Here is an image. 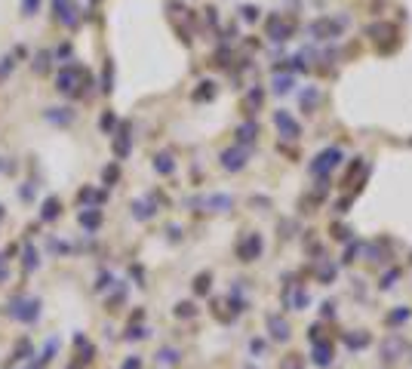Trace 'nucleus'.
Wrapping results in <instances>:
<instances>
[{"instance_id": "nucleus-2", "label": "nucleus", "mask_w": 412, "mask_h": 369, "mask_svg": "<svg viewBox=\"0 0 412 369\" xmlns=\"http://www.w3.org/2000/svg\"><path fill=\"white\" fill-rule=\"evenodd\" d=\"M292 31H295V19H289V16H280V13H274L271 19H268V37L271 40H289L292 37Z\"/></svg>"}, {"instance_id": "nucleus-14", "label": "nucleus", "mask_w": 412, "mask_h": 369, "mask_svg": "<svg viewBox=\"0 0 412 369\" xmlns=\"http://www.w3.org/2000/svg\"><path fill=\"white\" fill-rule=\"evenodd\" d=\"M317 99H320V96H317V89H308V96H302V108H305V111H311V108L317 105Z\"/></svg>"}, {"instance_id": "nucleus-19", "label": "nucleus", "mask_w": 412, "mask_h": 369, "mask_svg": "<svg viewBox=\"0 0 412 369\" xmlns=\"http://www.w3.org/2000/svg\"><path fill=\"white\" fill-rule=\"evenodd\" d=\"M22 7H28V16H34V10H37V0H22Z\"/></svg>"}, {"instance_id": "nucleus-18", "label": "nucleus", "mask_w": 412, "mask_h": 369, "mask_svg": "<svg viewBox=\"0 0 412 369\" xmlns=\"http://www.w3.org/2000/svg\"><path fill=\"white\" fill-rule=\"evenodd\" d=\"M240 13H243V19H246V22H255V19H258V7H243Z\"/></svg>"}, {"instance_id": "nucleus-12", "label": "nucleus", "mask_w": 412, "mask_h": 369, "mask_svg": "<svg viewBox=\"0 0 412 369\" xmlns=\"http://www.w3.org/2000/svg\"><path fill=\"white\" fill-rule=\"evenodd\" d=\"M289 86H292V77H289V74H283V77L277 74V77H274V93H289Z\"/></svg>"}, {"instance_id": "nucleus-11", "label": "nucleus", "mask_w": 412, "mask_h": 369, "mask_svg": "<svg viewBox=\"0 0 412 369\" xmlns=\"http://www.w3.org/2000/svg\"><path fill=\"white\" fill-rule=\"evenodd\" d=\"M154 169H157V172H163V175H169V172L175 169V163H172V157H169V154H157V157H154Z\"/></svg>"}, {"instance_id": "nucleus-3", "label": "nucleus", "mask_w": 412, "mask_h": 369, "mask_svg": "<svg viewBox=\"0 0 412 369\" xmlns=\"http://www.w3.org/2000/svg\"><path fill=\"white\" fill-rule=\"evenodd\" d=\"M339 160H342V148H326V151H320V154L314 157L311 172H314V175H326V172H332L335 166H339Z\"/></svg>"}, {"instance_id": "nucleus-1", "label": "nucleus", "mask_w": 412, "mask_h": 369, "mask_svg": "<svg viewBox=\"0 0 412 369\" xmlns=\"http://www.w3.org/2000/svg\"><path fill=\"white\" fill-rule=\"evenodd\" d=\"M372 40H376V47H382V50H394L397 47V37H400V31H397V25H391V22H379V25H369V31H366Z\"/></svg>"}, {"instance_id": "nucleus-5", "label": "nucleus", "mask_w": 412, "mask_h": 369, "mask_svg": "<svg viewBox=\"0 0 412 369\" xmlns=\"http://www.w3.org/2000/svg\"><path fill=\"white\" fill-rule=\"evenodd\" d=\"M246 160H249V148H228V151H221V166L224 169H231V172H237V169H243L246 166Z\"/></svg>"}, {"instance_id": "nucleus-7", "label": "nucleus", "mask_w": 412, "mask_h": 369, "mask_svg": "<svg viewBox=\"0 0 412 369\" xmlns=\"http://www.w3.org/2000/svg\"><path fill=\"white\" fill-rule=\"evenodd\" d=\"M274 123H277V129H280L283 139H298V135H302V126L292 120L289 111H277V114H274Z\"/></svg>"}, {"instance_id": "nucleus-6", "label": "nucleus", "mask_w": 412, "mask_h": 369, "mask_svg": "<svg viewBox=\"0 0 412 369\" xmlns=\"http://www.w3.org/2000/svg\"><path fill=\"white\" fill-rule=\"evenodd\" d=\"M10 314L31 323V320H37V314H40V302H37V299H19V302H13Z\"/></svg>"}, {"instance_id": "nucleus-15", "label": "nucleus", "mask_w": 412, "mask_h": 369, "mask_svg": "<svg viewBox=\"0 0 412 369\" xmlns=\"http://www.w3.org/2000/svg\"><path fill=\"white\" fill-rule=\"evenodd\" d=\"M59 215V200H47L43 203V218H56Z\"/></svg>"}, {"instance_id": "nucleus-8", "label": "nucleus", "mask_w": 412, "mask_h": 369, "mask_svg": "<svg viewBox=\"0 0 412 369\" xmlns=\"http://www.w3.org/2000/svg\"><path fill=\"white\" fill-rule=\"evenodd\" d=\"M255 139H258V123H255V120H246V123L237 129V145H240V148H249V145H255Z\"/></svg>"}, {"instance_id": "nucleus-16", "label": "nucleus", "mask_w": 412, "mask_h": 369, "mask_svg": "<svg viewBox=\"0 0 412 369\" xmlns=\"http://www.w3.org/2000/svg\"><path fill=\"white\" fill-rule=\"evenodd\" d=\"M80 221H83L86 228H96L99 221H102V215H99V212H83V215H80Z\"/></svg>"}, {"instance_id": "nucleus-4", "label": "nucleus", "mask_w": 412, "mask_h": 369, "mask_svg": "<svg viewBox=\"0 0 412 369\" xmlns=\"http://www.w3.org/2000/svg\"><path fill=\"white\" fill-rule=\"evenodd\" d=\"M342 28H345V19H317L311 25V34L317 40H329V37H339Z\"/></svg>"}, {"instance_id": "nucleus-13", "label": "nucleus", "mask_w": 412, "mask_h": 369, "mask_svg": "<svg viewBox=\"0 0 412 369\" xmlns=\"http://www.w3.org/2000/svg\"><path fill=\"white\" fill-rule=\"evenodd\" d=\"M200 86H203V89H197V93H194V99H197V102H203V99H212V96H215V83H209V80H206V83H200Z\"/></svg>"}, {"instance_id": "nucleus-17", "label": "nucleus", "mask_w": 412, "mask_h": 369, "mask_svg": "<svg viewBox=\"0 0 412 369\" xmlns=\"http://www.w3.org/2000/svg\"><path fill=\"white\" fill-rule=\"evenodd\" d=\"M209 206H212V209H228V206H231V197H209Z\"/></svg>"}, {"instance_id": "nucleus-10", "label": "nucleus", "mask_w": 412, "mask_h": 369, "mask_svg": "<svg viewBox=\"0 0 412 369\" xmlns=\"http://www.w3.org/2000/svg\"><path fill=\"white\" fill-rule=\"evenodd\" d=\"M261 102H265V93H261V89L255 86V89H252V93L246 96V102H243V108H246V111H249V114H252V111H255V108H261Z\"/></svg>"}, {"instance_id": "nucleus-9", "label": "nucleus", "mask_w": 412, "mask_h": 369, "mask_svg": "<svg viewBox=\"0 0 412 369\" xmlns=\"http://www.w3.org/2000/svg\"><path fill=\"white\" fill-rule=\"evenodd\" d=\"M258 252H261V237H258V234H249V237H246V243L240 246V255L249 262V258H255Z\"/></svg>"}]
</instances>
